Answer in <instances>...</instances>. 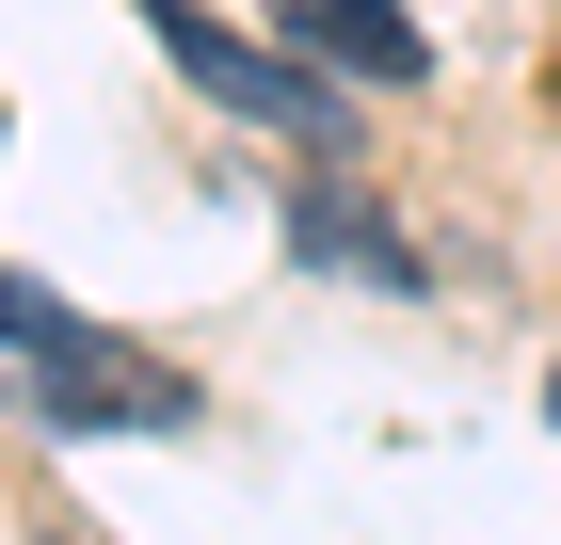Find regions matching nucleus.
<instances>
[{
    "label": "nucleus",
    "mask_w": 561,
    "mask_h": 545,
    "mask_svg": "<svg viewBox=\"0 0 561 545\" xmlns=\"http://www.w3.org/2000/svg\"><path fill=\"white\" fill-rule=\"evenodd\" d=\"M289 241H305V257H353L369 289H417V257H401V241H386L369 209H321V193H305V209H289Z\"/></svg>",
    "instance_id": "20e7f679"
},
{
    "label": "nucleus",
    "mask_w": 561,
    "mask_h": 545,
    "mask_svg": "<svg viewBox=\"0 0 561 545\" xmlns=\"http://www.w3.org/2000/svg\"><path fill=\"white\" fill-rule=\"evenodd\" d=\"M273 33L305 48V65H353V81H433V33L401 16V0H273Z\"/></svg>",
    "instance_id": "7ed1b4c3"
},
{
    "label": "nucleus",
    "mask_w": 561,
    "mask_h": 545,
    "mask_svg": "<svg viewBox=\"0 0 561 545\" xmlns=\"http://www.w3.org/2000/svg\"><path fill=\"white\" fill-rule=\"evenodd\" d=\"M0 337H16V401H33L48 433H176L193 418V385L161 370V353H129V337H96L48 305V273H16L0 289Z\"/></svg>",
    "instance_id": "f257e3e1"
},
{
    "label": "nucleus",
    "mask_w": 561,
    "mask_h": 545,
    "mask_svg": "<svg viewBox=\"0 0 561 545\" xmlns=\"http://www.w3.org/2000/svg\"><path fill=\"white\" fill-rule=\"evenodd\" d=\"M145 16H161V48H176V65H193V81L225 96V113L289 128V145H321V161L353 145V128H337V96H321V65H273V48H241L225 16H193V0H145Z\"/></svg>",
    "instance_id": "f03ea898"
}]
</instances>
